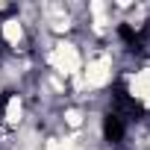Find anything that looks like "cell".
<instances>
[{
    "label": "cell",
    "instance_id": "1",
    "mask_svg": "<svg viewBox=\"0 0 150 150\" xmlns=\"http://www.w3.org/2000/svg\"><path fill=\"white\" fill-rule=\"evenodd\" d=\"M38 62H41V68L59 74L62 80L71 83V80L80 77V71L86 65V47H83V41L77 35L74 38H53L44 47V53L38 56Z\"/></svg>",
    "mask_w": 150,
    "mask_h": 150
}]
</instances>
